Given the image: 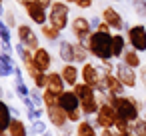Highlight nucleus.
I'll return each instance as SVG.
<instances>
[{
	"label": "nucleus",
	"mask_w": 146,
	"mask_h": 136,
	"mask_svg": "<svg viewBox=\"0 0 146 136\" xmlns=\"http://www.w3.org/2000/svg\"><path fill=\"white\" fill-rule=\"evenodd\" d=\"M98 108H100V100H98V96H92V98L80 100V110H82L84 116H96Z\"/></svg>",
	"instance_id": "4be33fe9"
},
{
	"label": "nucleus",
	"mask_w": 146,
	"mask_h": 136,
	"mask_svg": "<svg viewBox=\"0 0 146 136\" xmlns=\"http://www.w3.org/2000/svg\"><path fill=\"white\" fill-rule=\"evenodd\" d=\"M30 98H32V102H34V104H36L38 108H40V106L44 104V98H42V92H38V88L30 92Z\"/></svg>",
	"instance_id": "2f4dec72"
},
{
	"label": "nucleus",
	"mask_w": 146,
	"mask_h": 136,
	"mask_svg": "<svg viewBox=\"0 0 146 136\" xmlns=\"http://www.w3.org/2000/svg\"><path fill=\"white\" fill-rule=\"evenodd\" d=\"M116 76L122 80V84L126 88H136V84H138V72H136V68L124 64L122 60L116 62Z\"/></svg>",
	"instance_id": "9b49d317"
},
{
	"label": "nucleus",
	"mask_w": 146,
	"mask_h": 136,
	"mask_svg": "<svg viewBox=\"0 0 146 136\" xmlns=\"http://www.w3.org/2000/svg\"><path fill=\"white\" fill-rule=\"evenodd\" d=\"M130 136H136V134H130Z\"/></svg>",
	"instance_id": "de8ad7c7"
},
{
	"label": "nucleus",
	"mask_w": 146,
	"mask_h": 136,
	"mask_svg": "<svg viewBox=\"0 0 146 136\" xmlns=\"http://www.w3.org/2000/svg\"><path fill=\"white\" fill-rule=\"evenodd\" d=\"M100 22H102V16H92V18H90V24H92V30H98V26H100Z\"/></svg>",
	"instance_id": "e433bc0d"
},
{
	"label": "nucleus",
	"mask_w": 146,
	"mask_h": 136,
	"mask_svg": "<svg viewBox=\"0 0 146 136\" xmlns=\"http://www.w3.org/2000/svg\"><path fill=\"white\" fill-rule=\"evenodd\" d=\"M66 4H76V0H64Z\"/></svg>",
	"instance_id": "37998d69"
},
{
	"label": "nucleus",
	"mask_w": 146,
	"mask_h": 136,
	"mask_svg": "<svg viewBox=\"0 0 146 136\" xmlns=\"http://www.w3.org/2000/svg\"><path fill=\"white\" fill-rule=\"evenodd\" d=\"M46 116H48V122H50L54 128H58V130H62L66 124H70L68 112H64L60 106H50V108H46Z\"/></svg>",
	"instance_id": "f8f14e48"
},
{
	"label": "nucleus",
	"mask_w": 146,
	"mask_h": 136,
	"mask_svg": "<svg viewBox=\"0 0 146 136\" xmlns=\"http://www.w3.org/2000/svg\"><path fill=\"white\" fill-rule=\"evenodd\" d=\"M124 64H128V66H132V68H142V58H140V52L138 50H134V48H126V52L122 54V58H120Z\"/></svg>",
	"instance_id": "412c9836"
},
{
	"label": "nucleus",
	"mask_w": 146,
	"mask_h": 136,
	"mask_svg": "<svg viewBox=\"0 0 146 136\" xmlns=\"http://www.w3.org/2000/svg\"><path fill=\"white\" fill-rule=\"evenodd\" d=\"M80 78H82V82H86V84L98 88V84H100V80H102V68H100L98 64L86 62V64L80 66Z\"/></svg>",
	"instance_id": "9d476101"
},
{
	"label": "nucleus",
	"mask_w": 146,
	"mask_h": 136,
	"mask_svg": "<svg viewBox=\"0 0 146 136\" xmlns=\"http://www.w3.org/2000/svg\"><path fill=\"white\" fill-rule=\"evenodd\" d=\"M102 96L106 98V102H110L116 108L118 116L128 120L130 124H134L140 118V112H142L144 104L138 98H134V96H114V94H102Z\"/></svg>",
	"instance_id": "f257e3e1"
},
{
	"label": "nucleus",
	"mask_w": 146,
	"mask_h": 136,
	"mask_svg": "<svg viewBox=\"0 0 146 136\" xmlns=\"http://www.w3.org/2000/svg\"><path fill=\"white\" fill-rule=\"evenodd\" d=\"M58 58L64 64H72L74 62V42L70 40H60L58 42Z\"/></svg>",
	"instance_id": "dca6fc26"
},
{
	"label": "nucleus",
	"mask_w": 146,
	"mask_h": 136,
	"mask_svg": "<svg viewBox=\"0 0 146 136\" xmlns=\"http://www.w3.org/2000/svg\"><path fill=\"white\" fill-rule=\"evenodd\" d=\"M126 52V36L124 34H112V56L116 60L122 58V54Z\"/></svg>",
	"instance_id": "aec40b11"
},
{
	"label": "nucleus",
	"mask_w": 146,
	"mask_h": 136,
	"mask_svg": "<svg viewBox=\"0 0 146 136\" xmlns=\"http://www.w3.org/2000/svg\"><path fill=\"white\" fill-rule=\"evenodd\" d=\"M100 16H102V20H104L106 24H110V28H112L114 32H122V30H128V28H130V26L124 22V16H122L114 6H106Z\"/></svg>",
	"instance_id": "0eeeda50"
},
{
	"label": "nucleus",
	"mask_w": 146,
	"mask_h": 136,
	"mask_svg": "<svg viewBox=\"0 0 146 136\" xmlns=\"http://www.w3.org/2000/svg\"><path fill=\"white\" fill-rule=\"evenodd\" d=\"M10 110H12V114H14V116L18 118V114H20V110H18V108H14V106H10Z\"/></svg>",
	"instance_id": "79ce46f5"
},
{
	"label": "nucleus",
	"mask_w": 146,
	"mask_h": 136,
	"mask_svg": "<svg viewBox=\"0 0 146 136\" xmlns=\"http://www.w3.org/2000/svg\"><path fill=\"white\" fill-rule=\"evenodd\" d=\"M8 132H10V136H28V130H26V124L20 120V118H12V122H10V128H8Z\"/></svg>",
	"instance_id": "a878e982"
},
{
	"label": "nucleus",
	"mask_w": 146,
	"mask_h": 136,
	"mask_svg": "<svg viewBox=\"0 0 146 136\" xmlns=\"http://www.w3.org/2000/svg\"><path fill=\"white\" fill-rule=\"evenodd\" d=\"M74 136H98L96 134V124L92 120H80L76 124V134Z\"/></svg>",
	"instance_id": "5701e85b"
},
{
	"label": "nucleus",
	"mask_w": 146,
	"mask_h": 136,
	"mask_svg": "<svg viewBox=\"0 0 146 136\" xmlns=\"http://www.w3.org/2000/svg\"><path fill=\"white\" fill-rule=\"evenodd\" d=\"M70 30H72L74 38H76V40H82V42H86V40L90 38V34L94 32L90 20H88L86 16H76V18L70 22Z\"/></svg>",
	"instance_id": "1a4fd4ad"
},
{
	"label": "nucleus",
	"mask_w": 146,
	"mask_h": 136,
	"mask_svg": "<svg viewBox=\"0 0 146 136\" xmlns=\"http://www.w3.org/2000/svg\"><path fill=\"white\" fill-rule=\"evenodd\" d=\"M90 56L92 54L88 50V44L82 40H74V64H86Z\"/></svg>",
	"instance_id": "a211bd4d"
},
{
	"label": "nucleus",
	"mask_w": 146,
	"mask_h": 136,
	"mask_svg": "<svg viewBox=\"0 0 146 136\" xmlns=\"http://www.w3.org/2000/svg\"><path fill=\"white\" fill-rule=\"evenodd\" d=\"M48 22L60 32L66 30L70 26V4H66L64 0H54V4L48 10Z\"/></svg>",
	"instance_id": "7ed1b4c3"
},
{
	"label": "nucleus",
	"mask_w": 146,
	"mask_h": 136,
	"mask_svg": "<svg viewBox=\"0 0 146 136\" xmlns=\"http://www.w3.org/2000/svg\"><path fill=\"white\" fill-rule=\"evenodd\" d=\"M24 12H26V16L32 20V24H38V26L48 24V10H46L42 4H38L36 0H30V2L24 6Z\"/></svg>",
	"instance_id": "6e6552de"
},
{
	"label": "nucleus",
	"mask_w": 146,
	"mask_h": 136,
	"mask_svg": "<svg viewBox=\"0 0 146 136\" xmlns=\"http://www.w3.org/2000/svg\"><path fill=\"white\" fill-rule=\"evenodd\" d=\"M144 136H146V132H144Z\"/></svg>",
	"instance_id": "09e8293b"
},
{
	"label": "nucleus",
	"mask_w": 146,
	"mask_h": 136,
	"mask_svg": "<svg viewBox=\"0 0 146 136\" xmlns=\"http://www.w3.org/2000/svg\"><path fill=\"white\" fill-rule=\"evenodd\" d=\"M100 136H120V134H118L114 128H104V130L100 132Z\"/></svg>",
	"instance_id": "58836bf2"
},
{
	"label": "nucleus",
	"mask_w": 146,
	"mask_h": 136,
	"mask_svg": "<svg viewBox=\"0 0 146 136\" xmlns=\"http://www.w3.org/2000/svg\"><path fill=\"white\" fill-rule=\"evenodd\" d=\"M14 70H16V64L12 60L10 54H0V76L2 78H8V76H14Z\"/></svg>",
	"instance_id": "6ab92c4d"
},
{
	"label": "nucleus",
	"mask_w": 146,
	"mask_h": 136,
	"mask_svg": "<svg viewBox=\"0 0 146 136\" xmlns=\"http://www.w3.org/2000/svg\"><path fill=\"white\" fill-rule=\"evenodd\" d=\"M44 114H46V110H42V108H38V106H34V108H26V116H28L30 122H32V120H40Z\"/></svg>",
	"instance_id": "cd10ccee"
},
{
	"label": "nucleus",
	"mask_w": 146,
	"mask_h": 136,
	"mask_svg": "<svg viewBox=\"0 0 146 136\" xmlns=\"http://www.w3.org/2000/svg\"><path fill=\"white\" fill-rule=\"evenodd\" d=\"M64 86H66V82H64L62 74H60V72L50 70V72H48V86H46V88H48V90H52L54 94H58V96H60V94L66 90Z\"/></svg>",
	"instance_id": "f3484780"
},
{
	"label": "nucleus",
	"mask_w": 146,
	"mask_h": 136,
	"mask_svg": "<svg viewBox=\"0 0 146 136\" xmlns=\"http://www.w3.org/2000/svg\"><path fill=\"white\" fill-rule=\"evenodd\" d=\"M126 38H128L130 48L138 52H146V26L144 24H132L126 30Z\"/></svg>",
	"instance_id": "39448f33"
},
{
	"label": "nucleus",
	"mask_w": 146,
	"mask_h": 136,
	"mask_svg": "<svg viewBox=\"0 0 146 136\" xmlns=\"http://www.w3.org/2000/svg\"><path fill=\"white\" fill-rule=\"evenodd\" d=\"M4 22H6L10 28H18V24H16V16H14L12 10H4Z\"/></svg>",
	"instance_id": "7c9ffc66"
},
{
	"label": "nucleus",
	"mask_w": 146,
	"mask_h": 136,
	"mask_svg": "<svg viewBox=\"0 0 146 136\" xmlns=\"http://www.w3.org/2000/svg\"><path fill=\"white\" fill-rule=\"evenodd\" d=\"M144 106H146V100H144Z\"/></svg>",
	"instance_id": "49530a36"
},
{
	"label": "nucleus",
	"mask_w": 146,
	"mask_h": 136,
	"mask_svg": "<svg viewBox=\"0 0 146 136\" xmlns=\"http://www.w3.org/2000/svg\"><path fill=\"white\" fill-rule=\"evenodd\" d=\"M92 4H94V0H76V6L80 10H88V8H92Z\"/></svg>",
	"instance_id": "72a5a7b5"
},
{
	"label": "nucleus",
	"mask_w": 146,
	"mask_h": 136,
	"mask_svg": "<svg viewBox=\"0 0 146 136\" xmlns=\"http://www.w3.org/2000/svg\"><path fill=\"white\" fill-rule=\"evenodd\" d=\"M112 2H122V0H112Z\"/></svg>",
	"instance_id": "a18cd8bd"
},
{
	"label": "nucleus",
	"mask_w": 146,
	"mask_h": 136,
	"mask_svg": "<svg viewBox=\"0 0 146 136\" xmlns=\"http://www.w3.org/2000/svg\"><path fill=\"white\" fill-rule=\"evenodd\" d=\"M144 86H146V82H144Z\"/></svg>",
	"instance_id": "8fccbe9b"
},
{
	"label": "nucleus",
	"mask_w": 146,
	"mask_h": 136,
	"mask_svg": "<svg viewBox=\"0 0 146 136\" xmlns=\"http://www.w3.org/2000/svg\"><path fill=\"white\" fill-rule=\"evenodd\" d=\"M14 50H16V48L12 46V42H2V52H4V54H10V56H12Z\"/></svg>",
	"instance_id": "f704fd0d"
},
{
	"label": "nucleus",
	"mask_w": 146,
	"mask_h": 136,
	"mask_svg": "<svg viewBox=\"0 0 146 136\" xmlns=\"http://www.w3.org/2000/svg\"><path fill=\"white\" fill-rule=\"evenodd\" d=\"M98 100H100V108H98V112H96V118H94V124L98 126V128H114L116 126V122H118V112H116V108L110 104V102H106V98L102 96V94H98Z\"/></svg>",
	"instance_id": "20e7f679"
},
{
	"label": "nucleus",
	"mask_w": 146,
	"mask_h": 136,
	"mask_svg": "<svg viewBox=\"0 0 146 136\" xmlns=\"http://www.w3.org/2000/svg\"><path fill=\"white\" fill-rule=\"evenodd\" d=\"M42 136H54V134H52V132H50V130H48V132H44V134H42Z\"/></svg>",
	"instance_id": "c03bdc74"
},
{
	"label": "nucleus",
	"mask_w": 146,
	"mask_h": 136,
	"mask_svg": "<svg viewBox=\"0 0 146 136\" xmlns=\"http://www.w3.org/2000/svg\"><path fill=\"white\" fill-rule=\"evenodd\" d=\"M36 2H38V4H42L46 10H50V6L54 4V0H36Z\"/></svg>",
	"instance_id": "ea45409f"
},
{
	"label": "nucleus",
	"mask_w": 146,
	"mask_h": 136,
	"mask_svg": "<svg viewBox=\"0 0 146 136\" xmlns=\"http://www.w3.org/2000/svg\"><path fill=\"white\" fill-rule=\"evenodd\" d=\"M60 132H62V136H72V134H76V126L72 128L70 124H66V126H64V128H62Z\"/></svg>",
	"instance_id": "c9c22d12"
},
{
	"label": "nucleus",
	"mask_w": 146,
	"mask_h": 136,
	"mask_svg": "<svg viewBox=\"0 0 146 136\" xmlns=\"http://www.w3.org/2000/svg\"><path fill=\"white\" fill-rule=\"evenodd\" d=\"M80 116H84L82 110H72V112H68V120H70V124H78V122H80Z\"/></svg>",
	"instance_id": "473e14b6"
},
{
	"label": "nucleus",
	"mask_w": 146,
	"mask_h": 136,
	"mask_svg": "<svg viewBox=\"0 0 146 136\" xmlns=\"http://www.w3.org/2000/svg\"><path fill=\"white\" fill-rule=\"evenodd\" d=\"M60 74H62L66 86H70V88H74V86L80 82V68H78L74 62H72V64H62Z\"/></svg>",
	"instance_id": "2eb2a0df"
},
{
	"label": "nucleus",
	"mask_w": 146,
	"mask_h": 136,
	"mask_svg": "<svg viewBox=\"0 0 146 136\" xmlns=\"http://www.w3.org/2000/svg\"><path fill=\"white\" fill-rule=\"evenodd\" d=\"M98 32H106V34H112V28H110V24H106L104 20L100 22V26H98Z\"/></svg>",
	"instance_id": "4c0bfd02"
},
{
	"label": "nucleus",
	"mask_w": 146,
	"mask_h": 136,
	"mask_svg": "<svg viewBox=\"0 0 146 136\" xmlns=\"http://www.w3.org/2000/svg\"><path fill=\"white\" fill-rule=\"evenodd\" d=\"M0 38H2V42H12V34H10V26L6 22L0 24Z\"/></svg>",
	"instance_id": "c756f323"
},
{
	"label": "nucleus",
	"mask_w": 146,
	"mask_h": 136,
	"mask_svg": "<svg viewBox=\"0 0 146 136\" xmlns=\"http://www.w3.org/2000/svg\"><path fill=\"white\" fill-rule=\"evenodd\" d=\"M40 32H42V36H44L48 42H56V44H58V42L62 40V38H60V30H58L56 26H52L50 22L44 24V26H40Z\"/></svg>",
	"instance_id": "393cba45"
},
{
	"label": "nucleus",
	"mask_w": 146,
	"mask_h": 136,
	"mask_svg": "<svg viewBox=\"0 0 146 136\" xmlns=\"http://www.w3.org/2000/svg\"><path fill=\"white\" fill-rule=\"evenodd\" d=\"M132 8L138 18H146V0H132Z\"/></svg>",
	"instance_id": "bb28decb"
},
{
	"label": "nucleus",
	"mask_w": 146,
	"mask_h": 136,
	"mask_svg": "<svg viewBox=\"0 0 146 136\" xmlns=\"http://www.w3.org/2000/svg\"><path fill=\"white\" fill-rule=\"evenodd\" d=\"M72 90L78 94V98H80V100H86V98H92V96H96V94H98L94 86H90V84H86V82H82V80H80Z\"/></svg>",
	"instance_id": "b1692460"
},
{
	"label": "nucleus",
	"mask_w": 146,
	"mask_h": 136,
	"mask_svg": "<svg viewBox=\"0 0 146 136\" xmlns=\"http://www.w3.org/2000/svg\"><path fill=\"white\" fill-rule=\"evenodd\" d=\"M16 36H18V42H22V44H24L26 48H30L32 52L40 48V36L32 30L30 24H18Z\"/></svg>",
	"instance_id": "423d86ee"
},
{
	"label": "nucleus",
	"mask_w": 146,
	"mask_h": 136,
	"mask_svg": "<svg viewBox=\"0 0 146 136\" xmlns=\"http://www.w3.org/2000/svg\"><path fill=\"white\" fill-rule=\"evenodd\" d=\"M34 66L40 72H50V68H52V54H50L48 48L40 46L38 50H34Z\"/></svg>",
	"instance_id": "4468645a"
},
{
	"label": "nucleus",
	"mask_w": 146,
	"mask_h": 136,
	"mask_svg": "<svg viewBox=\"0 0 146 136\" xmlns=\"http://www.w3.org/2000/svg\"><path fill=\"white\" fill-rule=\"evenodd\" d=\"M46 128H48V126H46V122H42V118H40V120H32V134L42 136L44 132H48Z\"/></svg>",
	"instance_id": "c85d7f7f"
},
{
	"label": "nucleus",
	"mask_w": 146,
	"mask_h": 136,
	"mask_svg": "<svg viewBox=\"0 0 146 136\" xmlns=\"http://www.w3.org/2000/svg\"><path fill=\"white\" fill-rule=\"evenodd\" d=\"M58 106L64 110V112H72V110H80V98L74 90H64L60 94V100H58Z\"/></svg>",
	"instance_id": "ddd939ff"
},
{
	"label": "nucleus",
	"mask_w": 146,
	"mask_h": 136,
	"mask_svg": "<svg viewBox=\"0 0 146 136\" xmlns=\"http://www.w3.org/2000/svg\"><path fill=\"white\" fill-rule=\"evenodd\" d=\"M14 2H16V4H20V6H26L30 0H14Z\"/></svg>",
	"instance_id": "a19ab883"
},
{
	"label": "nucleus",
	"mask_w": 146,
	"mask_h": 136,
	"mask_svg": "<svg viewBox=\"0 0 146 136\" xmlns=\"http://www.w3.org/2000/svg\"><path fill=\"white\" fill-rule=\"evenodd\" d=\"M88 44V50L94 58H98L100 62L104 60H112V34H106V32H98L94 30L90 34V38L86 40Z\"/></svg>",
	"instance_id": "f03ea898"
}]
</instances>
